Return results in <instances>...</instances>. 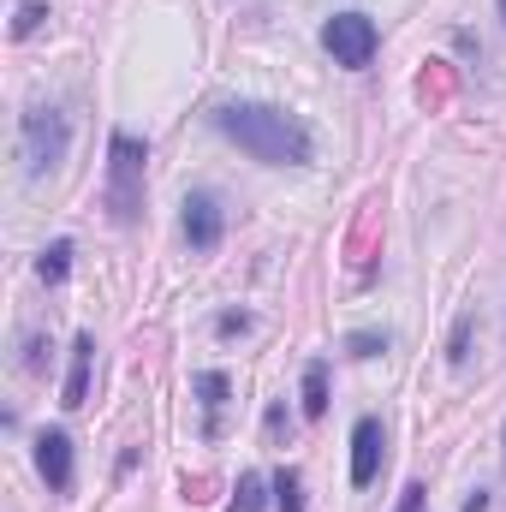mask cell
Wrapping results in <instances>:
<instances>
[{
    "label": "cell",
    "mask_w": 506,
    "mask_h": 512,
    "mask_svg": "<svg viewBox=\"0 0 506 512\" xmlns=\"http://www.w3.org/2000/svg\"><path fill=\"white\" fill-rule=\"evenodd\" d=\"M215 126L221 137H233L251 161L262 167H304L310 161V126L286 108H268V102H227L215 108Z\"/></svg>",
    "instance_id": "obj_1"
},
{
    "label": "cell",
    "mask_w": 506,
    "mask_h": 512,
    "mask_svg": "<svg viewBox=\"0 0 506 512\" xmlns=\"http://www.w3.org/2000/svg\"><path fill=\"white\" fill-rule=\"evenodd\" d=\"M18 149H24V173H30V179L54 173V167L66 161V149H72V126H66V114H60L54 102L24 108V120H18Z\"/></svg>",
    "instance_id": "obj_2"
},
{
    "label": "cell",
    "mask_w": 506,
    "mask_h": 512,
    "mask_svg": "<svg viewBox=\"0 0 506 512\" xmlns=\"http://www.w3.org/2000/svg\"><path fill=\"white\" fill-rule=\"evenodd\" d=\"M143 161H149V149L131 131L108 137V215L120 227H131L143 215Z\"/></svg>",
    "instance_id": "obj_3"
},
{
    "label": "cell",
    "mask_w": 506,
    "mask_h": 512,
    "mask_svg": "<svg viewBox=\"0 0 506 512\" xmlns=\"http://www.w3.org/2000/svg\"><path fill=\"white\" fill-rule=\"evenodd\" d=\"M322 48L334 54V66L364 72V66L376 60V48H381L376 18H364V12H334V18L322 24Z\"/></svg>",
    "instance_id": "obj_4"
},
{
    "label": "cell",
    "mask_w": 506,
    "mask_h": 512,
    "mask_svg": "<svg viewBox=\"0 0 506 512\" xmlns=\"http://www.w3.org/2000/svg\"><path fill=\"white\" fill-rule=\"evenodd\" d=\"M221 233H227V215H221L215 191H191L185 197V239H191V251H215Z\"/></svg>",
    "instance_id": "obj_5"
},
{
    "label": "cell",
    "mask_w": 506,
    "mask_h": 512,
    "mask_svg": "<svg viewBox=\"0 0 506 512\" xmlns=\"http://www.w3.org/2000/svg\"><path fill=\"white\" fill-rule=\"evenodd\" d=\"M36 471H42V483H48L54 495L72 489V435H66V429H42V435H36Z\"/></svg>",
    "instance_id": "obj_6"
},
{
    "label": "cell",
    "mask_w": 506,
    "mask_h": 512,
    "mask_svg": "<svg viewBox=\"0 0 506 512\" xmlns=\"http://www.w3.org/2000/svg\"><path fill=\"white\" fill-rule=\"evenodd\" d=\"M381 447H387L381 417H358V429H352V489H370V483H376Z\"/></svg>",
    "instance_id": "obj_7"
},
{
    "label": "cell",
    "mask_w": 506,
    "mask_h": 512,
    "mask_svg": "<svg viewBox=\"0 0 506 512\" xmlns=\"http://www.w3.org/2000/svg\"><path fill=\"white\" fill-rule=\"evenodd\" d=\"M90 370H96V334H78V340H72V370H66V393H60V405H66V411H78V405L90 399Z\"/></svg>",
    "instance_id": "obj_8"
},
{
    "label": "cell",
    "mask_w": 506,
    "mask_h": 512,
    "mask_svg": "<svg viewBox=\"0 0 506 512\" xmlns=\"http://www.w3.org/2000/svg\"><path fill=\"white\" fill-rule=\"evenodd\" d=\"M66 274H72V239H54L48 251L36 256V280H42V286H60Z\"/></svg>",
    "instance_id": "obj_9"
},
{
    "label": "cell",
    "mask_w": 506,
    "mask_h": 512,
    "mask_svg": "<svg viewBox=\"0 0 506 512\" xmlns=\"http://www.w3.org/2000/svg\"><path fill=\"white\" fill-rule=\"evenodd\" d=\"M227 393H233V382H227L221 370H203V376H197V399H203V411H209V435H215V423H221Z\"/></svg>",
    "instance_id": "obj_10"
},
{
    "label": "cell",
    "mask_w": 506,
    "mask_h": 512,
    "mask_svg": "<svg viewBox=\"0 0 506 512\" xmlns=\"http://www.w3.org/2000/svg\"><path fill=\"white\" fill-rule=\"evenodd\" d=\"M328 411V364H304V417H322Z\"/></svg>",
    "instance_id": "obj_11"
},
{
    "label": "cell",
    "mask_w": 506,
    "mask_h": 512,
    "mask_svg": "<svg viewBox=\"0 0 506 512\" xmlns=\"http://www.w3.org/2000/svg\"><path fill=\"white\" fill-rule=\"evenodd\" d=\"M274 507H280V512H304V483H298V471H292V465H280V471H274Z\"/></svg>",
    "instance_id": "obj_12"
},
{
    "label": "cell",
    "mask_w": 506,
    "mask_h": 512,
    "mask_svg": "<svg viewBox=\"0 0 506 512\" xmlns=\"http://www.w3.org/2000/svg\"><path fill=\"white\" fill-rule=\"evenodd\" d=\"M262 489H268V483H262L256 471H245L239 489H233V501H227V512H262Z\"/></svg>",
    "instance_id": "obj_13"
},
{
    "label": "cell",
    "mask_w": 506,
    "mask_h": 512,
    "mask_svg": "<svg viewBox=\"0 0 506 512\" xmlns=\"http://www.w3.org/2000/svg\"><path fill=\"white\" fill-rule=\"evenodd\" d=\"M42 18H48V6H42V0H24V6H18V18H12V36H36V30H42Z\"/></svg>",
    "instance_id": "obj_14"
},
{
    "label": "cell",
    "mask_w": 506,
    "mask_h": 512,
    "mask_svg": "<svg viewBox=\"0 0 506 512\" xmlns=\"http://www.w3.org/2000/svg\"><path fill=\"white\" fill-rule=\"evenodd\" d=\"M376 352H387V334H352L346 340V358H376Z\"/></svg>",
    "instance_id": "obj_15"
},
{
    "label": "cell",
    "mask_w": 506,
    "mask_h": 512,
    "mask_svg": "<svg viewBox=\"0 0 506 512\" xmlns=\"http://www.w3.org/2000/svg\"><path fill=\"white\" fill-rule=\"evenodd\" d=\"M465 346H471V316H459V328H453V346H447V358H453V364H465V358H471Z\"/></svg>",
    "instance_id": "obj_16"
},
{
    "label": "cell",
    "mask_w": 506,
    "mask_h": 512,
    "mask_svg": "<svg viewBox=\"0 0 506 512\" xmlns=\"http://www.w3.org/2000/svg\"><path fill=\"white\" fill-rule=\"evenodd\" d=\"M215 328H221V334H251V316H245V310H227Z\"/></svg>",
    "instance_id": "obj_17"
},
{
    "label": "cell",
    "mask_w": 506,
    "mask_h": 512,
    "mask_svg": "<svg viewBox=\"0 0 506 512\" xmlns=\"http://www.w3.org/2000/svg\"><path fill=\"white\" fill-rule=\"evenodd\" d=\"M423 495H429V489H423V483H411V489L399 495V512H423Z\"/></svg>",
    "instance_id": "obj_18"
},
{
    "label": "cell",
    "mask_w": 506,
    "mask_h": 512,
    "mask_svg": "<svg viewBox=\"0 0 506 512\" xmlns=\"http://www.w3.org/2000/svg\"><path fill=\"white\" fill-rule=\"evenodd\" d=\"M465 512H489V489H477V495L465 501Z\"/></svg>",
    "instance_id": "obj_19"
},
{
    "label": "cell",
    "mask_w": 506,
    "mask_h": 512,
    "mask_svg": "<svg viewBox=\"0 0 506 512\" xmlns=\"http://www.w3.org/2000/svg\"><path fill=\"white\" fill-rule=\"evenodd\" d=\"M501 12H506V0H501Z\"/></svg>",
    "instance_id": "obj_20"
},
{
    "label": "cell",
    "mask_w": 506,
    "mask_h": 512,
    "mask_svg": "<svg viewBox=\"0 0 506 512\" xmlns=\"http://www.w3.org/2000/svg\"><path fill=\"white\" fill-rule=\"evenodd\" d=\"M501 459H506V453H501Z\"/></svg>",
    "instance_id": "obj_21"
}]
</instances>
